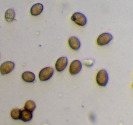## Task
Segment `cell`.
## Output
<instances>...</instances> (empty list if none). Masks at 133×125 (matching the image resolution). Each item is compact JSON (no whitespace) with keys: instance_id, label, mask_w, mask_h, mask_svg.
Masks as SVG:
<instances>
[{"instance_id":"cell-2","label":"cell","mask_w":133,"mask_h":125,"mask_svg":"<svg viewBox=\"0 0 133 125\" xmlns=\"http://www.w3.org/2000/svg\"><path fill=\"white\" fill-rule=\"evenodd\" d=\"M54 70L51 67H45L40 70L39 72V79L40 81H47L50 79L53 76Z\"/></svg>"},{"instance_id":"cell-10","label":"cell","mask_w":133,"mask_h":125,"mask_svg":"<svg viewBox=\"0 0 133 125\" xmlns=\"http://www.w3.org/2000/svg\"><path fill=\"white\" fill-rule=\"evenodd\" d=\"M22 78L24 82L27 83H32L35 80V75L31 72H25L22 74Z\"/></svg>"},{"instance_id":"cell-12","label":"cell","mask_w":133,"mask_h":125,"mask_svg":"<svg viewBox=\"0 0 133 125\" xmlns=\"http://www.w3.org/2000/svg\"><path fill=\"white\" fill-rule=\"evenodd\" d=\"M15 17V12L12 9H9L5 12V18L8 22H11L14 20Z\"/></svg>"},{"instance_id":"cell-4","label":"cell","mask_w":133,"mask_h":125,"mask_svg":"<svg viewBox=\"0 0 133 125\" xmlns=\"http://www.w3.org/2000/svg\"><path fill=\"white\" fill-rule=\"evenodd\" d=\"M113 39L112 35L108 33H105L99 36L97 39V44L99 46H105L109 44Z\"/></svg>"},{"instance_id":"cell-14","label":"cell","mask_w":133,"mask_h":125,"mask_svg":"<svg viewBox=\"0 0 133 125\" xmlns=\"http://www.w3.org/2000/svg\"><path fill=\"white\" fill-rule=\"evenodd\" d=\"M21 111H22L21 109H18V108H14V109H12L11 112H10V116L13 119L19 120L20 118Z\"/></svg>"},{"instance_id":"cell-6","label":"cell","mask_w":133,"mask_h":125,"mask_svg":"<svg viewBox=\"0 0 133 125\" xmlns=\"http://www.w3.org/2000/svg\"><path fill=\"white\" fill-rule=\"evenodd\" d=\"M82 68V63L78 60H75L71 63L69 68V71L71 75H75L81 71Z\"/></svg>"},{"instance_id":"cell-7","label":"cell","mask_w":133,"mask_h":125,"mask_svg":"<svg viewBox=\"0 0 133 125\" xmlns=\"http://www.w3.org/2000/svg\"><path fill=\"white\" fill-rule=\"evenodd\" d=\"M68 65V59L66 57H62L57 59L55 63V68L57 71L61 72L64 70Z\"/></svg>"},{"instance_id":"cell-9","label":"cell","mask_w":133,"mask_h":125,"mask_svg":"<svg viewBox=\"0 0 133 125\" xmlns=\"http://www.w3.org/2000/svg\"><path fill=\"white\" fill-rule=\"evenodd\" d=\"M44 7L42 4L41 3H36L32 5V7L31 8V14L32 16H38L42 12Z\"/></svg>"},{"instance_id":"cell-13","label":"cell","mask_w":133,"mask_h":125,"mask_svg":"<svg viewBox=\"0 0 133 125\" xmlns=\"http://www.w3.org/2000/svg\"><path fill=\"white\" fill-rule=\"evenodd\" d=\"M24 108L26 110L32 112L36 108V104L32 100H27L24 105Z\"/></svg>"},{"instance_id":"cell-5","label":"cell","mask_w":133,"mask_h":125,"mask_svg":"<svg viewBox=\"0 0 133 125\" xmlns=\"http://www.w3.org/2000/svg\"><path fill=\"white\" fill-rule=\"evenodd\" d=\"M14 68V63L12 61H6L0 66V72L2 75H5L11 72Z\"/></svg>"},{"instance_id":"cell-11","label":"cell","mask_w":133,"mask_h":125,"mask_svg":"<svg viewBox=\"0 0 133 125\" xmlns=\"http://www.w3.org/2000/svg\"><path fill=\"white\" fill-rule=\"evenodd\" d=\"M32 118V112L29 111L28 110H26L25 109H23L21 111L20 119L23 121V122H28L30 121Z\"/></svg>"},{"instance_id":"cell-1","label":"cell","mask_w":133,"mask_h":125,"mask_svg":"<svg viewBox=\"0 0 133 125\" xmlns=\"http://www.w3.org/2000/svg\"><path fill=\"white\" fill-rule=\"evenodd\" d=\"M109 81L108 74L105 70H101L98 72L96 76V82L99 86H106Z\"/></svg>"},{"instance_id":"cell-15","label":"cell","mask_w":133,"mask_h":125,"mask_svg":"<svg viewBox=\"0 0 133 125\" xmlns=\"http://www.w3.org/2000/svg\"><path fill=\"white\" fill-rule=\"evenodd\" d=\"M132 87H133V84H132Z\"/></svg>"},{"instance_id":"cell-8","label":"cell","mask_w":133,"mask_h":125,"mask_svg":"<svg viewBox=\"0 0 133 125\" xmlns=\"http://www.w3.org/2000/svg\"><path fill=\"white\" fill-rule=\"evenodd\" d=\"M68 44L70 48L74 50H77L81 46L80 41L75 36H71L68 39Z\"/></svg>"},{"instance_id":"cell-3","label":"cell","mask_w":133,"mask_h":125,"mask_svg":"<svg viewBox=\"0 0 133 125\" xmlns=\"http://www.w3.org/2000/svg\"><path fill=\"white\" fill-rule=\"evenodd\" d=\"M71 20L79 26H84L87 24V20L85 16L80 12H75L71 16Z\"/></svg>"}]
</instances>
